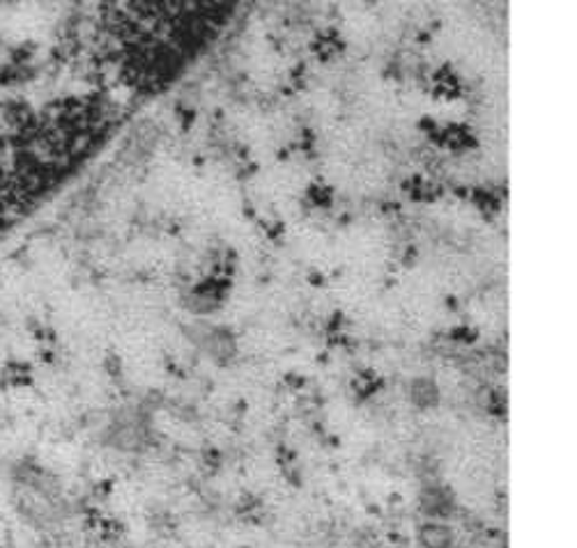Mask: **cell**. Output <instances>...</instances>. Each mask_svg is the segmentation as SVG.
Segmentation results:
<instances>
[{
    "instance_id": "6da1fadb",
    "label": "cell",
    "mask_w": 577,
    "mask_h": 548,
    "mask_svg": "<svg viewBox=\"0 0 577 548\" xmlns=\"http://www.w3.org/2000/svg\"><path fill=\"white\" fill-rule=\"evenodd\" d=\"M242 0H106L99 51L120 90L155 99L173 90L238 19Z\"/></svg>"
},
{
    "instance_id": "7a4b0ae2",
    "label": "cell",
    "mask_w": 577,
    "mask_h": 548,
    "mask_svg": "<svg viewBox=\"0 0 577 548\" xmlns=\"http://www.w3.org/2000/svg\"><path fill=\"white\" fill-rule=\"evenodd\" d=\"M446 531L440 528V525H431V528H425L423 535H431L433 539L431 541H425L431 548H446L448 546V539H440V535H444Z\"/></svg>"
}]
</instances>
